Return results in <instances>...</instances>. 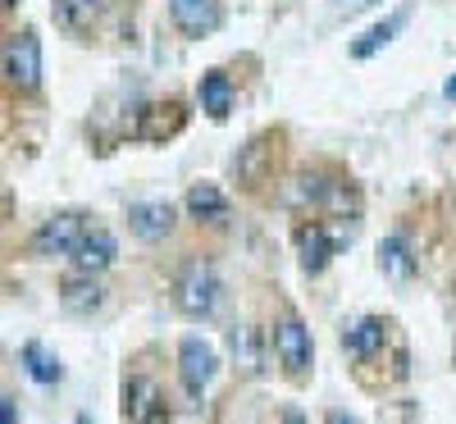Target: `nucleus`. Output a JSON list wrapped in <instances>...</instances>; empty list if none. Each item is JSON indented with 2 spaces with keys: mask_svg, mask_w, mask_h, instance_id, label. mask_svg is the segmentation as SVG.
I'll return each instance as SVG.
<instances>
[{
  "mask_svg": "<svg viewBox=\"0 0 456 424\" xmlns=\"http://www.w3.org/2000/svg\"><path fill=\"white\" fill-rule=\"evenodd\" d=\"M219 274L206 265V260H187L178 269V279H174V306L187 315V320H206L215 315V306H219Z\"/></svg>",
  "mask_w": 456,
  "mask_h": 424,
  "instance_id": "nucleus-1",
  "label": "nucleus"
},
{
  "mask_svg": "<svg viewBox=\"0 0 456 424\" xmlns=\"http://www.w3.org/2000/svg\"><path fill=\"white\" fill-rule=\"evenodd\" d=\"M0 69H5L10 87H19V92L42 87V42H37L32 28L5 37V46H0Z\"/></svg>",
  "mask_w": 456,
  "mask_h": 424,
  "instance_id": "nucleus-2",
  "label": "nucleus"
},
{
  "mask_svg": "<svg viewBox=\"0 0 456 424\" xmlns=\"http://www.w3.org/2000/svg\"><path fill=\"white\" fill-rule=\"evenodd\" d=\"M87 215L83 210H60V215H51L42 228L32 233V251L37 256H73V247H78V238L87 233Z\"/></svg>",
  "mask_w": 456,
  "mask_h": 424,
  "instance_id": "nucleus-3",
  "label": "nucleus"
},
{
  "mask_svg": "<svg viewBox=\"0 0 456 424\" xmlns=\"http://www.w3.org/2000/svg\"><path fill=\"white\" fill-rule=\"evenodd\" d=\"M219 374V356H215V347L201 342V338H183L178 342V379H183V388L187 397H201L210 388V379Z\"/></svg>",
  "mask_w": 456,
  "mask_h": 424,
  "instance_id": "nucleus-4",
  "label": "nucleus"
},
{
  "mask_svg": "<svg viewBox=\"0 0 456 424\" xmlns=\"http://www.w3.org/2000/svg\"><path fill=\"white\" fill-rule=\"evenodd\" d=\"M274 356L288 374H306L311 361H315V342H311V329L301 324L297 315H283L274 324Z\"/></svg>",
  "mask_w": 456,
  "mask_h": 424,
  "instance_id": "nucleus-5",
  "label": "nucleus"
},
{
  "mask_svg": "<svg viewBox=\"0 0 456 424\" xmlns=\"http://www.w3.org/2000/svg\"><path fill=\"white\" fill-rule=\"evenodd\" d=\"M169 23L183 37L201 42V37H215L224 28V5L219 0H169Z\"/></svg>",
  "mask_w": 456,
  "mask_h": 424,
  "instance_id": "nucleus-6",
  "label": "nucleus"
},
{
  "mask_svg": "<svg viewBox=\"0 0 456 424\" xmlns=\"http://www.w3.org/2000/svg\"><path fill=\"white\" fill-rule=\"evenodd\" d=\"M292 242H297V260H301V269H306V274H324L329 260L338 256V238L329 233V228H324L320 219L297 224Z\"/></svg>",
  "mask_w": 456,
  "mask_h": 424,
  "instance_id": "nucleus-7",
  "label": "nucleus"
},
{
  "mask_svg": "<svg viewBox=\"0 0 456 424\" xmlns=\"http://www.w3.org/2000/svg\"><path fill=\"white\" fill-rule=\"evenodd\" d=\"M114 256H119V242H114L110 228H87L69 260H73V269H78V274H105V269L114 265Z\"/></svg>",
  "mask_w": 456,
  "mask_h": 424,
  "instance_id": "nucleus-8",
  "label": "nucleus"
},
{
  "mask_svg": "<svg viewBox=\"0 0 456 424\" xmlns=\"http://www.w3.org/2000/svg\"><path fill=\"white\" fill-rule=\"evenodd\" d=\"M124 415L133 424H165L169 420L165 397H160V388L151 379H128V388H124Z\"/></svg>",
  "mask_w": 456,
  "mask_h": 424,
  "instance_id": "nucleus-9",
  "label": "nucleus"
},
{
  "mask_svg": "<svg viewBox=\"0 0 456 424\" xmlns=\"http://www.w3.org/2000/svg\"><path fill=\"white\" fill-rule=\"evenodd\" d=\"M60 306L69 315H96L105 306V288H101V274H69L60 283Z\"/></svg>",
  "mask_w": 456,
  "mask_h": 424,
  "instance_id": "nucleus-10",
  "label": "nucleus"
},
{
  "mask_svg": "<svg viewBox=\"0 0 456 424\" xmlns=\"http://www.w3.org/2000/svg\"><path fill=\"white\" fill-rule=\"evenodd\" d=\"M187 124V110L178 101H156V105H146L142 110V124H137V137L142 142H169L178 137Z\"/></svg>",
  "mask_w": 456,
  "mask_h": 424,
  "instance_id": "nucleus-11",
  "label": "nucleus"
},
{
  "mask_svg": "<svg viewBox=\"0 0 456 424\" xmlns=\"http://www.w3.org/2000/svg\"><path fill=\"white\" fill-rule=\"evenodd\" d=\"M128 228L142 242H160L174 233V206L169 201H137V206H128Z\"/></svg>",
  "mask_w": 456,
  "mask_h": 424,
  "instance_id": "nucleus-12",
  "label": "nucleus"
},
{
  "mask_svg": "<svg viewBox=\"0 0 456 424\" xmlns=\"http://www.w3.org/2000/svg\"><path fill=\"white\" fill-rule=\"evenodd\" d=\"M388 320H379V315H365V320H356L347 333H342V347H347V352L356 356V361H370L379 347L388 342Z\"/></svg>",
  "mask_w": 456,
  "mask_h": 424,
  "instance_id": "nucleus-13",
  "label": "nucleus"
},
{
  "mask_svg": "<svg viewBox=\"0 0 456 424\" xmlns=\"http://www.w3.org/2000/svg\"><path fill=\"white\" fill-rule=\"evenodd\" d=\"M406 23H411V10H397V14H388L384 23H374L370 32H361L356 42H352V60H370V55H379V51H384Z\"/></svg>",
  "mask_w": 456,
  "mask_h": 424,
  "instance_id": "nucleus-14",
  "label": "nucleus"
},
{
  "mask_svg": "<svg viewBox=\"0 0 456 424\" xmlns=\"http://www.w3.org/2000/svg\"><path fill=\"white\" fill-rule=\"evenodd\" d=\"M197 96H201V110L210 119H228V110H233V83H228V73H219V69H210L201 78Z\"/></svg>",
  "mask_w": 456,
  "mask_h": 424,
  "instance_id": "nucleus-15",
  "label": "nucleus"
},
{
  "mask_svg": "<svg viewBox=\"0 0 456 424\" xmlns=\"http://www.w3.org/2000/svg\"><path fill=\"white\" fill-rule=\"evenodd\" d=\"M187 215L201 219V224H219V219H228V197L215 183H197L187 192Z\"/></svg>",
  "mask_w": 456,
  "mask_h": 424,
  "instance_id": "nucleus-16",
  "label": "nucleus"
},
{
  "mask_svg": "<svg viewBox=\"0 0 456 424\" xmlns=\"http://www.w3.org/2000/svg\"><path fill=\"white\" fill-rule=\"evenodd\" d=\"M101 5H105V0H51V14H55V23L64 32H87L96 23Z\"/></svg>",
  "mask_w": 456,
  "mask_h": 424,
  "instance_id": "nucleus-17",
  "label": "nucleus"
},
{
  "mask_svg": "<svg viewBox=\"0 0 456 424\" xmlns=\"http://www.w3.org/2000/svg\"><path fill=\"white\" fill-rule=\"evenodd\" d=\"M379 269H384L388 279H411L415 274V260H411V247H406L402 233L379 242Z\"/></svg>",
  "mask_w": 456,
  "mask_h": 424,
  "instance_id": "nucleus-18",
  "label": "nucleus"
},
{
  "mask_svg": "<svg viewBox=\"0 0 456 424\" xmlns=\"http://www.w3.org/2000/svg\"><path fill=\"white\" fill-rule=\"evenodd\" d=\"M265 156H270V137H256L242 156H238V178H242L247 187L265 183Z\"/></svg>",
  "mask_w": 456,
  "mask_h": 424,
  "instance_id": "nucleus-19",
  "label": "nucleus"
},
{
  "mask_svg": "<svg viewBox=\"0 0 456 424\" xmlns=\"http://www.w3.org/2000/svg\"><path fill=\"white\" fill-rule=\"evenodd\" d=\"M23 370H28L37 383H55V379H60V361L46 352L42 342H28V347H23Z\"/></svg>",
  "mask_w": 456,
  "mask_h": 424,
  "instance_id": "nucleus-20",
  "label": "nucleus"
},
{
  "mask_svg": "<svg viewBox=\"0 0 456 424\" xmlns=\"http://www.w3.org/2000/svg\"><path fill=\"white\" fill-rule=\"evenodd\" d=\"M324 197H329L324 174H297V187L288 192V201H324Z\"/></svg>",
  "mask_w": 456,
  "mask_h": 424,
  "instance_id": "nucleus-21",
  "label": "nucleus"
},
{
  "mask_svg": "<svg viewBox=\"0 0 456 424\" xmlns=\"http://www.w3.org/2000/svg\"><path fill=\"white\" fill-rule=\"evenodd\" d=\"M0 424H19V411H14L10 397H0Z\"/></svg>",
  "mask_w": 456,
  "mask_h": 424,
  "instance_id": "nucleus-22",
  "label": "nucleus"
},
{
  "mask_svg": "<svg viewBox=\"0 0 456 424\" xmlns=\"http://www.w3.org/2000/svg\"><path fill=\"white\" fill-rule=\"evenodd\" d=\"M324 424H356V415H347V411H329Z\"/></svg>",
  "mask_w": 456,
  "mask_h": 424,
  "instance_id": "nucleus-23",
  "label": "nucleus"
},
{
  "mask_svg": "<svg viewBox=\"0 0 456 424\" xmlns=\"http://www.w3.org/2000/svg\"><path fill=\"white\" fill-rule=\"evenodd\" d=\"M443 92H447V96L456 101V78H447V87H443Z\"/></svg>",
  "mask_w": 456,
  "mask_h": 424,
  "instance_id": "nucleus-24",
  "label": "nucleus"
},
{
  "mask_svg": "<svg viewBox=\"0 0 456 424\" xmlns=\"http://www.w3.org/2000/svg\"><path fill=\"white\" fill-rule=\"evenodd\" d=\"M73 424H92V415H87V411H83V415H78V420H73Z\"/></svg>",
  "mask_w": 456,
  "mask_h": 424,
  "instance_id": "nucleus-25",
  "label": "nucleus"
},
{
  "mask_svg": "<svg viewBox=\"0 0 456 424\" xmlns=\"http://www.w3.org/2000/svg\"><path fill=\"white\" fill-rule=\"evenodd\" d=\"M10 5H19V0H0V10H10Z\"/></svg>",
  "mask_w": 456,
  "mask_h": 424,
  "instance_id": "nucleus-26",
  "label": "nucleus"
},
{
  "mask_svg": "<svg viewBox=\"0 0 456 424\" xmlns=\"http://www.w3.org/2000/svg\"><path fill=\"white\" fill-rule=\"evenodd\" d=\"M288 424H301V415H288Z\"/></svg>",
  "mask_w": 456,
  "mask_h": 424,
  "instance_id": "nucleus-27",
  "label": "nucleus"
}]
</instances>
